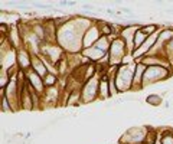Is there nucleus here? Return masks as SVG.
<instances>
[{"mask_svg": "<svg viewBox=\"0 0 173 144\" xmlns=\"http://www.w3.org/2000/svg\"><path fill=\"white\" fill-rule=\"evenodd\" d=\"M84 56H86L89 61H91L92 63H98L101 59H103L104 56H105V52H103V51H100L98 48H95V46H92V48H88V49H84V51L81 52Z\"/></svg>", "mask_w": 173, "mask_h": 144, "instance_id": "nucleus-14", "label": "nucleus"}, {"mask_svg": "<svg viewBox=\"0 0 173 144\" xmlns=\"http://www.w3.org/2000/svg\"><path fill=\"white\" fill-rule=\"evenodd\" d=\"M136 62H141L147 68L149 66H163V68H167V69H172L173 71V66L169 62V59L166 56H162V55H146L144 58L136 61Z\"/></svg>", "mask_w": 173, "mask_h": 144, "instance_id": "nucleus-7", "label": "nucleus"}, {"mask_svg": "<svg viewBox=\"0 0 173 144\" xmlns=\"http://www.w3.org/2000/svg\"><path fill=\"white\" fill-rule=\"evenodd\" d=\"M154 144H162V140H160V136H159V138L156 140V143H154Z\"/></svg>", "mask_w": 173, "mask_h": 144, "instance_id": "nucleus-24", "label": "nucleus"}, {"mask_svg": "<svg viewBox=\"0 0 173 144\" xmlns=\"http://www.w3.org/2000/svg\"><path fill=\"white\" fill-rule=\"evenodd\" d=\"M163 108H166V110H169V108H170V107H172V104H170V101H169V100H165V102H163Z\"/></svg>", "mask_w": 173, "mask_h": 144, "instance_id": "nucleus-22", "label": "nucleus"}, {"mask_svg": "<svg viewBox=\"0 0 173 144\" xmlns=\"http://www.w3.org/2000/svg\"><path fill=\"white\" fill-rule=\"evenodd\" d=\"M82 38L84 33L75 26L72 19L65 26L58 29V45L66 53H81L82 52Z\"/></svg>", "mask_w": 173, "mask_h": 144, "instance_id": "nucleus-1", "label": "nucleus"}, {"mask_svg": "<svg viewBox=\"0 0 173 144\" xmlns=\"http://www.w3.org/2000/svg\"><path fill=\"white\" fill-rule=\"evenodd\" d=\"M101 75H95L89 81H86L81 88L82 104H92L98 101V85H100Z\"/></svg>", "mask_w": 173, "mask_h": 144, "instance_id": "nucleus-5", "label": "nucleus"}, {"mask_svg": "<svg viewBox=\"0 0 173 144\" xmlns=\"http://www.w3.org/2000/svg\"><path fill=\"white\" fill-rule=\"evenodd\" d=\"M144 101H146V104H147V105H150V107H160V105H163V102H165V100L160 97L159 92L149 94Z\"/></svg>", "mask_w": 173, "mask_h": 144, "instance_id": "nucleus-20", "label": "nucleus"}, {"mask_svg": "<svg viewBox=\"0 0 173 144\" xmlns=\"http://www.w3.org/2000/svg\"><path fill=\"white\" fill-rule=\"evenodd\" d=\"M147 66L143 65L141 62H137L136 65V71H134V78H133V88L131 92H140L143 90V78H144V72H146Z\"/></svg>", "mask_w": 173, "mask_h": 144, "instance_id": "nucleus-11", "label": "nucleus"}, {"mask_svg": "<svg viewBox=\"0 0 173 144\" xmlns=\"http://www.w3.org/2000/svg\"><path fill=\"white\" fill-rule=\"evenodd\" d=\"M30 69H32L33 72H36L39 76H42V78L49 72L46 63L43 62V59L39 56V55H32V68Z\"/></svg>", "mask_w": 173, "mask_h": 144, "instance_id": "nucleus-13", "label": "nucleus"}, {"mask_svg": "<svg viewBox=\"0 0 173 144\" xmlns=\"http://www.w3.org/2000/svg\"><path fill=\"white\" fill-rule=\"evenodd\" d=\"M162 144H173V127H163L159 128Z\"/></svg>", "mask_w": 173, "mask_h": 144, "instance_id": "nucleus-15", "label": "nucleus"}, {"mask_svg": "<svg viewBox=\"0 0 173 144\" xmlns=\"http://www.w3.org/2000/svg\"><path fill=\"white\" fill-rule=\"evenodd\" d=\"M82 104V97H81V90L71 91L66 100V107H74V105H81Z\"/></svg>", "mask_w": 173, "mask_h": 144, "instance_id": "nucleus-16", "label": "nucleus"}, {"mask_svg": "<svg viewBox=\"0 0 173 144\" xmlns=\"http://www.w3.org/2000/svg\"><path fill=\"white\" fill-rule=\"evenodd\" d=\"M107 100H111L110 95V78L107 75H101L100 85H98V101L104 102Z\"/></svg>", "mask_w": 173, "mask_h": 144, "instance_id": "nucleus-12", "label": "nucleus"}, {"mask_svg": "<svg viewBox=\"0 0 173 144\" xmlns=\"http://www.w3.org/2000/svg\"><path fill=\"white\" fill-rule=\"evenodd\" d=\"M101 36H103V35H101V32H100V29H98L97 23H94L84 33V38H82V48H84V49L92 48L98 42V39H100ZM84 49H82V51H84Z\"/></svg>", "mask_w": 173, "mask_h": 144, "instance_id": "nucleus-9", "label": "nucleus"}, {"mask_svg": "<svg viewBox=\"0 0 173 144\" xmlns=\"http://www.w3.org/2000/svg\"><path fill=\"white\" fill-rule=\"evenodd\" d=\"M0 107H2V112H7V114H15V110L13 107H12L10 101L7 100V97H6L4 94V90H0Z\"/></svg>", "mask_w": 173, "mask_h": 144, "instance_id": "nucleus-17", "label": "nucleus"}, {"mask_svg": "<svg viewBox=\"0 0 173 144\" xmlns=\"http://www.w3.org/2000/svg\"><path fill=\"white\" fill-rule=\"evenodd\" d=\"M173 76V71L163 66H149L144 72V78H143V90L144 88L153 87V85L162 84L166 82L167 79H170Z\"/></svg>", "mask_w": 173, "mask_h": 144, "instance_id": "nucleus-3", "label": "nucleus"}, {"mask_svg": "<svg viewBox=\"0 0 173 144\" xmlns=\"http://www.w3.org/2000/svg\"><path fill=\"white\" fill-rule=\"evenodd\" d=\"M43 84H45V88H51V87H56L59 84V76L54 72H48L45 76H43Z\"/></svg>", "mask_w": 173, "mask_h": 144, "instance_id": "nucleus-19", "label": "nucleus"}, {"mask_svg": "<svg viewBox=\"0 0 173 144\" xmlns=\"http://www.w3.org/2000/svg\"><path fill=\"white\" fill-rule=\"evenodd\" d=\"M160 133H159V128H154L147 125V133H146V140H144V144H154L156 140L159 138Z\"/></svg>", "mask_w": 173, "mask_h": 144, "instance_id": "nucleus-18", "label": "nucleus"}, {"mask_svg": "<svg viewBox=\"0 0 173 144\" xmlns=\"http://www.w3.org/2000/svg\"><path fill=\"white\" fill-rule=\"evenodd\" d=\"M147 133V125H133L121 134L120 144H138L144 143Z\"/></svg>", "mask_w": 173, "mask_h": 144, "instance_id": "nucleus-4", "label": "nucleus"}, {"mask_svg": "<svg viewBox=\"0 0 173 144\" xmlns=\"http://www.w3.org/2000/svg\"><path fill=\"white\" fill-rule=\"evenodd\" d=\"M136 65H137V62L131 63V65H120L118 66V71H117V75L114 79H116V84H117V88H118L120 94L131 92Z\"/></svg>", "mask_w": 173, "mask_h": 144, "instance_id": "nucleus-2", "label": "nucleus"}, {"mask_svg": "<svg viewBox=\"0 0 173 144\" xmlns=\"http://www.w3.org/2000/svg\"><path fill=\"white\" fill-rule=\"evenodd\" d=\"M16 63H17V68L25 72L32 68V53L25 46L16 51Z\"/></svg>", "mask_w": 173, "mask_h": 144, "instance_id": "nucleus-8", "label": "nucleus"}, {"mask_svg": "<svg viewBox=\"0 0 173 144\" xmlns=\"http://www.w3.org/2000/svg\"><path fill=\"white\" fill-rule=\"evenodd\" d=\"M138 144H144V143H138Z\"/></svg>", "mask_w": 173, "mask_h": 144, "instance_id": "nucleus-25", "label": "nucleus"}, {"mask_svg": "<svg viewBox=\"0 0 173 144\" xmlns=\"http://www.w3.org/2000/svg\"><path fill=\"white\" fill-rule=\"evenodd\" d=\"M76 4H78L76 2H68V7H75Z\"/></svg>", "mask_w": 173, "mask_h": 144, "instance_id": "nucleus-23", "label": "nucleus"}, {"mask_svg": "<svg viewBox=\"0 0 173 144\" xmlns=\"http://www.w3.org/2000/svg\"><path fill=\"white\" fill-rule=\"evenodd\" d=\"M26 82H27V85H29L30 88H33L41 97L43 95L46 88H45V84H43L42 76H39L36 72L29 69V71H26Z\"/></svg>", "mask_w": 173, "mask_h": 144, "instance_id": "nucleus-10", "label": "nucleus"}, {"mask_svg": "<svg viewBox=\"0 0 173 144\" xmlns=\"http://www.w3.org/2000/svg\"><path fill=\"white\" fill-rule=\"evenodd\" d=\"M130 53L127 46H126L124 41L121 38H117L111 42V48L108 51V58H110V65H117L120 66L124 59V56Z\"/></svg>", "mask_w": 173, "mask_h": 144, "instance_id": "nucleus-6", "label": "nucleus"}, {"mask_svg": "<svg viewBox=\"0 0 173 144\" xmlns=\"http://www.w3.org/2000/svg\"><path fill=\"white\" fill-rule=\"evenodd\" d=\"M147 38H149V36H147L146 33L141 30V27H140V29L136 32V36H134V51H137V49L147 41Z\"/></svg>", "mask_w": 173, "mask_h": 144, "instance_id": "nucleus-21", "label": "nucleus"}]
</instances>
